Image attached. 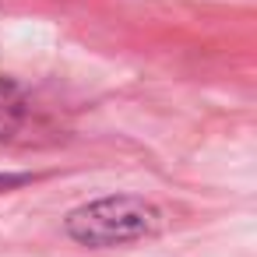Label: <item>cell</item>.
Segmentation results:
<instances>
[{
	"label": "cell",
	"mask_w": 257,
	"mask_h": 257,
	"mask_svg": "<svg viewBox=\"0 0 257 257\" xmlns=\"http://www.w3.org/2000/svg\"><path fill=\"white\" fill-rule=\"evenodd\" d=\"M159 225V215L155 208H148L145 201H134V197H106V201H95L81 211L71 215L67 229L78 243H88V246H113V243H127V239H138L145 232H152Z\"/></svg>",
	"instance_id": "1"
}]
</instances>
